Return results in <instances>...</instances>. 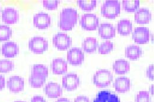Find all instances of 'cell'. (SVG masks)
Segmentation results:
<instances>
[{
  "label": "cell",
  "mask_w": 154,
  "mask_h": 102,
  "mask_svg": "<svg viewBox=\"0 0 154 102\" xmlns=\"http://www.w3.org/2000/svg\"><path fill=\"white\" fill-rule=\"evenodd\" d=\"M59 27L63 31L71 30L78 20V13L76 10L73 8L68 7L63 8L59 17Z\"/></svg>",
  "instance_id": "6da1fadb"
},
{
  "label": "cell",
  "mask_w": 154,
  "mask_h": 102,
  "mask_svg": "<svg viewBox=\"0 0 154 102\" xmlns=\"http://www.w3.org/2000/svg\"><path fill=\"white\" fill-rule=\"evenodd\" d=\"M101 15L106 19H114L120 13V4L117 1H106L101 7Z\"/></svg>",
  "instance_id": "7a4b0ae2"
},
{
  "label": "cell",
  "mask_w": 154,
  "mask_h": 102,
  "mask_svg": "<svg viewBox=\"0 0 154 102\" xmlns=\"http://www.w3.org/2000/svg\"><path fill=\"white\" fill-rule=\"evenodd\" d=\"M113 76L108 70L100 69L97 70L93 77V83L98 88H104L110 86L113 82Z\"/></svg>",
  "instance_id": "3957f363"
},
{
  "label": "cell",
  "mask_w": 154,
  "mask_h": 102,
  "mask_svg": "<svg viewBox=\"0 0 154 102\" xmlns=\"http://www.w3.org/2000/svg\"><path fill=\"white\" fill-rule=\"evenodd\" d=\"M29 48L34 54H41L48 49V41L42 37H34L29 41Z\"/></svg>",
  "instance_id": "277c9868"
},
{
  "label": "cell",
  "mask_w": 154,
  "mask_h": 102,
  "mask_svg": "<svg viewBox=\"0 0 154 102\" xmlns=\"http://www.w3.org/2000/svg\"><path fill=\"white\" fill-rule=\"evenodd\" d=\"M80 25L84 30H96L99 27L98 17L94 14H84L81 17L80 20Z\"/></svg>",
  "instance_id": "5b68a950"
},
{
  "label": "cell",
  "mask_w": 154,
  "mask_h": 102,
  "mask_svg": "<svg viewBox=\"0 0 154 102\" xmlns=\"http://www.w3.org/2000/svg\"><path fill=\"white\" fill-rule=\"evenodd\" d=\"M53 44L56 48L60 51L68 49L72 44V40L69 36L63 33H58L53 37Z\"/></svg>",
  "instance_id": "8992f818"
},
{
  "label": "cell",
  "mask_w": 154,
  "mask_h": 102,
  "mask_svg": "<svg viewBox=\"0 0 154 102\" xmlns=\"http://www.w3.org/2000/svg\"><path fill=\"white\" fill-rule=\"evenodd\" d=\"M79 78L75 73H68L65 74L62 78L63 87L68 92L76 90L79 86Z\"/></svg>",
  "instance_id": "52a82bcc"
},
{
  "label": "cell",
  "mask_w": 154,
  "mask_h": 102,
  "mask_svg": "<svg viewBox=\"0 0 154 102\" xmlns=\"http://www.w3.org/2000/svg\"><path fill=\"white\" fill-rule=\"evenodd\" d=\"M149 30L145 27L135 28L132 34V39L136 43L139 44H146L149 41Z\"/></svg>",
  "instance_id": "ba28073f"
},
{
  "label": "cell",
  "mask_w": 154,
  "mask_h": 102,
  "mask_svg": "<svg viewBox=\"0 0 154 102\" xmlns=\"http://www.w3.org/2000/svg\"><path fill=\"white\" fill-rule=\"evenodd\" d=\"M67 60L72 66H79L84 61V54L79 48H72L68 51Z\"/></svg>",
  "instance_id": "9c48e42d"
},
{
  "label": "cell",
  "mask_w": 154,
  "mask_h": 102,
  "mask_svg": "<svg viewBox=\"0 0 154 102\" xmlns=\"http://www.w3.org/2000/svg\"><path fill=\"white\" fill-rule=\"evenodd\" d=\"M33 24L36 28L40 30L46 29L51 25V17L47 13H38L34 16Z\"/></svg>",
  "instance_id": "30bf717a"
},
{
  "label": "cell",
  "mask_w": 154,
  "mask_h": 102,
  "mask_svg": "<svg viewBox=\"0 0 154 102\" xmlns=\"http://www.w3.org/2000/svg\"><path fill=\"white\" fill-rule=\"evenodd\" d=\"M7 86L11 92L17 93L24 90V80L23 77L18 76H11L8 79Z\"/></svg>",
  "instance_id": "8fae6325"
},
{
  "label": "cell",
  "mask_w": 154,
  "mask_h": 102,
  "mask_svg": "<svg viewBox=\"0 0 154 102\" xmlns=\"http://www.w3.org/2000/svg\"><path fill=\"white\" fill-rule=\"evenodd\" d=\"M19 53V47L18 44L13 41L6 42L2 44L1 47V53L6 58H14Z\"/></svg>",
  "instance_id": "7c38bea8"
},
{
  "label": "cell",
  "mask_w": 154,
  "mask_h": 102,
  "mask_svg": "<svg viewBox=\"0 0 154 102\" xmlns=\"http://www.w3.org/2000/svg\"><path fill=\"white\" fill-rule=\"evenodd\" d=\"M19 19V14L17 10L11 7H7L2 12V20L7 24H14L17 22Z\"/></svg>",
  "instance_id": "4fadbf2b"
},
{
  "label": "cell",
  "mask_w": 154,
  "mask_h": 102,
  "mask_svg": "<svg viewBox=\"0 0 154 102\" xmlns=\"http://www.w3.org/2000/svg\"><path fill=\"white\" fill-rule=\"evenodd\" d=\"M98 34L103 39H112L116 36L115 27L110 23H102L98 27Z\"/></svg>",
  "instance_id": "5bb4252c"
},
{
  "label": "cell",
  "mask_w": 154,
  "mask_h": 102,
  "mask_svg": "<svg viewBox=\"0 0 154 102\" xmlns=\"http://www.w3.org/2000/svg\"><path fill=\"white\" fill-rule=\"evenodd\" d=\"M45 92L49 98H58L62 95L63 90L58 83L49 82L45 87Z\"/></svg>",
  "instance_id": "9a60e30c"
},
{
  "label": "cell",
  "mask_w": 154,
  "mask_h": 102,
  "mask_svg": "<svg viewBox=\"0 0 154 102\" xmlns=\"http://www.w3.org/2000/svg\"><path fill=\"white\" fill-rule=\"evenodd\" d=\"M152 19L151 11L145 8H139L135 13V22L139 24H148Z\"/></svg>",
  "instance_id": "2e32d148"
},
{
  "label": "cell",
  "mask_w": 154,
  "mask_h": 102,
  "mask_svg": "<svg viewBox=\"0 0 154 102\" xmlns=\"http://www.w3.org/2000/svg\"><path fill=\"white\" fill-rule=\"evenodd\" d=\"M51 70L54 74H63L68 70L67 62L61 58L55 59L51 63Z\"/></svg>",
  "instance_id": "e0dca14e"
},
{
  "label": "cell",
  "mask_w": 154,
  "mask_h": 102,
  "mask_svg": "<svg viewBox=\"0 0 154 102\" xmlns=\"http://www.w3.org/2000/svg\"><path fill=\"white\" fill-rule=\"evenodd\" d=\"M93 102H120L118 96L109 91H101L97 95Z\"/></svg>",
  "instance_id": "ac0fdd59"
},
{
  "label": "cell",
  "mask_w": 154,
  "mask_h": 102,
  "mask_svg": "<svg viewBox=\"0 0 154 102\" xmlns=\"http://www.w3.org/2000/svg\"><path fill=\"white\" fill-rule=\"evenodd\" d=\"M116 91L118 93H124L128 92L131 89V80L126 77H118L113 84Z\"/></svg>",
  "instance_id": "d6986e66"
},
{
  "label": "cell",
  "mask_w": 154,
  "mask_h": 102,
  "mask_svg": "<svg viewBox=\"0 0 154 102\" xmlns=\"http://www.w3.org/2000/svg\"><path fill=\"white\" fill-rule=\"evenodd\" d=\"M118 33L122 36H127L131 34L133 30L132 22L129 20L124 19L120 21L117 24Z\"/></svg>",
  "instance_id": "ffe728a7"
},
{
  "label": "cell",
  "mask_w": 154,
  "mask_h": 102,
  "mask_svg": "<svg viewBox=\"0 0 154 102\" xmlns=\"http://www.w3.org/2000/svg\"><path fill=\"white\" fill-rule=\"evenodd\" d=\"M142 54L141 48L136 45H131L125 48V56L131 60L139 59Z\"/></svg>",
  "instance_id": "44dd1931"
},
{
  "label": "cell",
  "mask_w": 154,
  "mask_h": 102,
  "mask_svg": "<svg viewBox=\"0 0 154 102\" xmlns=\"http://www.w3.org/2000/svg\"><path fill=\"white\" fill-rule=\"evenodd\" d=\"M113 69L116 74H125L129 71V63L125 60H118L115 62Z\"/></svg>",
  "instance_id": "7402d4cb"
},
{
  "label": "cell",
  "mask_w": 154,
  "mask_h": 102,
  "mask_svg": "<svg viewBox=\"0 0 154 102\" xmlns=\"http://www.w3.org/2000/svg\"><path fill=\"white\" fill-rule=\"evenodd\" d=\"M98 43L96 39L94 37L86 38L82 44V47L84 52L87 53H93L96 51Z\"/></svg>",
  "instance_id": "603a6c76"
},
{
  "label": "cell",
  "mask_w": 154,
  "mask_h": 102,
  "mask_svg": "<svg viewBox=\"0 0 154 102\" xmlns=\"http://www.w3.org/2000/svg\"><path fill=\"white\" fill-rule=\"evenodd\" d=\"M46 77L39 74L32 73L29 78V83L33 88H40L45 83Z\"/></svg>",
  "instance_id": "cb8c5ba5"
},
{
  "label": "cell",
  "mask_w": 154,
  "mask_h": 102,
  "mask_svg": "<svg viewBox=\"0 0 154 102\" xmlns=\"http://www.w3.org/2000/svg\"><path fill=\"white\" fill-rule=\"evenodd\" d=\"M140 6V2L137 0L123 1V8L128 13H135Z\"/></svg>",
  "instance_id": "d4e9b609"
},
{
  "label": "cell",
  "mask_w": 154,
  "mask_h": 102,
  "mask_svg": "<svg viewBox=\"0 0 154 102\" xmlns=\"http://www.w3.org/2000/svg\"><path fill=\"white\" fill-rule=\"evenodd\" d=\"M78 4L82 10L90 11L96 8L97 1L94 0H79Z\"/></svg>",
  "instance_id": "484cf974"
},
{
  "label": "cell",
  "mask_w": 154,
  "mask_h": 102,
  "mask_svg": "<svg viewBox=\"0 0 154 102\" xmlns=\"http://www.w3.org/2000/svg\"><path fill=\"white\" fill-rule=\"evenodd\" d=\"M11 28L5 25H0V41H8L12 37Z\"/></svg>",
  "instance_id": "4316f807"
},
{
  "label": "cell",
  "mask_w": 154,
  "mask_h": 102,
  "mask_svg": "<svg viewBox=\"0 0 154 102\" xmlns=\"http://www.w3.org/2000/svg\"><path fill=\"white\" fill-rule=\"evenodd\" d=\"M14 68V64L11 60H0V73H7L13 70Z\"/></svg>",
  "instance_id": "83f0119b"
},
{
  "label": "cell",
  "mask_w": 154,
  "mask_h": 102,
  "mask_svg": "<svg viewBox=\"0 0 154 102\" xmlns=\"http://www.w3.org/2000/svg\"><path fill=\"white\" fill-rule=\"evenodd\" d=\"M32 73L39 74L47 77L48 76V68L44 64H36L32 67Z\"/></svg>",
  "instance_id": "f1b7e54d"
},
{
  "label": "cell",
  "mask_w": 154,
  "mask_h": 102,
  "mask_svg": "<svg viewBox=\"0 0 154 102\" xmlns=\"http://www.w3.org/2000/svg\"><path fill=\"white\" fill-rule=\"evenodd\" d=\"M113 44L110 41L102 42L98 48V53L101 54H108L113 50Z\"/></svg>",
  "instance_id": "f546056e"
},
{
  "label": "cell",
  "mask_w": 154,
  "mask_h": 102,
  "mask_svg": "<svg viewBox=\"0 0 154 102\" xmlns=\"http://www.w3.org/2000/svg\"><path fill=\"white\" fill-rule=\"evenodd\" d=\"M43 6L48 10H55L58 9L59 1L57 0H44L42 1Z\"/></svg>",
  "instance_id": "4dcf8cb0"
},
{
  "label": "cell",
  "mask_w": 154,
  "mask_h": 102,
  "mask_svg": "<svg viewBox=\"0 0 154 102\" xmlns=\"http://www.w3.org/2000/svg\"><path fill=\"white\" fill-rule=\"evenodd\" d=\"M136 102H150L149 92L146 91H141L139 92L136 98Z\"/></svg>",
  "instance_id": "1f68e13d"
},
{
  "label": "cell",
  "mask_w": 154,
  "mask_h": 102,
  "mask_svg": "<svg viewBox=\"0 0 154 102\" xmlns=\"http://www.w3.org/2000/svg\"><path fill=\"white\" fill-rule=\"evenodd\" d=\"M146 76L150 80H154V65L151 64L149 66L146 70Z\"/></svg>",
  "instance_id": "d6a6232c"
},
{
  "label": "cell",
  "mask_w": 154,
  "mask_h": 102,
  "mask_svg": "<svg viewBox=\"0 0 154 102\" xmlns=\"http://www.w3.org/2000/svg\"><path fill=\"white\" fill-rule=\"evenodd\" d=\"M74 102H90V101L87 96H79L75 99Z\"/></svg>",
  "instance_id": "836d02e7"
},
{
  "label": "cell",
  "mask_w": 154,
  "mask_h": 102,
  "mask_svg": "<svg viewBox=\"0 0 154 102\" xmlns=\"http://www.w3.org/2000/svg\"><path fill=\"white\" fill-rule=\"evenodd\" d=\"M31 102H46V101L42 96H35L31 99Z\"/></svg>",
  "instance_id": "e575fe53"
},
{
  "label": "cell",
  "mask_w": 154,
  "mask_h": 102,
  "mask_svg": "<svg viewBox=\"0 0 154 102\" xmlns=\"http://www.w3.org/2000/svg\"><path fill=\"white\" fill-rule=\"evenodd\" d=\"M5 84V80L4 76L0 74V91H1L4 87Z\"/></svg>",
  "instance_id": "d590c367"
},
{
  "label": "cell",
  "mask_w": 154,
  "mask_h": 102,
  "mask_svg": "<svg viewBox=\"0 0 154 102\" xmlns=\"http://www.w3.org/2000/svg\"><path fill=\"white\" fill-rule=\"evenodd\" d=\"M55 102H71V101L69 99L67 98H59Z\"/></svg>",
  "instance_id": "8d00e7d4"
},
{
  "label": "cell",
  "mask_w": 154,
  "mask_h": 102,
  "mask_svg": "<svg viewBox=\"0 0 154 102\" xmlns=\"http://www.w3.org/2000/svg\"><path fill=\"white\" fill-rule=\"evenodd\" d=\"M149 93H151V95L152 96L154 95V84L151 85V86L149 87Z\"/></svg>",
  "instance_id": "74e56055"
},
{
  "label": "cell",
  "mask_w": 154,
  "mask_h": 102,
  "mask_svg": "<svg viewBox=\"0 0 154 102\" xmlns=\"http://www.w3.org/2000/svg\"><path fill=\"white\" fill-rule=\"evenodd\" d=\"M24 102V101H16V102Z\"/></svg>",
  "instance_id": "f35d334b"
},
{
  "label": "cell",
  "mask_w": 154,
  "mask_h": 102,
  "mask_svg": "<svg viewBox=\"0 0 154 102\" xmlns=\"http://www.w3.org/2000/svg\"><path fill=\"white\" fill-rule=\"evenodd\" d=\"M0 11H1V9H0Z\"/></svg>",
  "instance_id": "ab89813d"
}]
</instances>
